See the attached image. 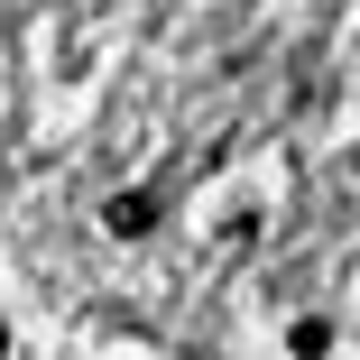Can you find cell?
I'll list each match as a JSON object with an SVG mask.
<instances>
[{"mask_svg":"<svg viewBox=\"0 0 360 360\" xmlns=\"http://www.w3.org/2000/svg\"><path fill=\"white\" fill-rule=\"evenodd\" d=\"M102 231H111V240L158 231V194H111V203H102Z\"/></svg>","mask_w":360,"mask_h":360,"instance_id":"cell-1","label":"cell"},{"mask_svg":"<svg viewBox=\"0 0 360 360\" xmlns=\"http://www.w3.org/2000/svg\"><path fill=\"white\" fill-rule=\"evenodd\" d=\"M286 342H296V360H314V351H333V323H323V314H305Z\"/></svg>","mask_w":360,"mask_h":360,"instance_id":"cell-2","label":"cell"},{"mask_svg":"<svg viewBox=\"0 0 360 360\" xmlns=\"http://www.w3.org/2000/svg\"><path fill=\"white\" fill-rule=\"evenodd\" d=\"M0 351H10V333H0Z\"/></svg>","mask_w":360,"mask_h":360,"instance_id":"cell-3","label":"cell"}]
</instances>
